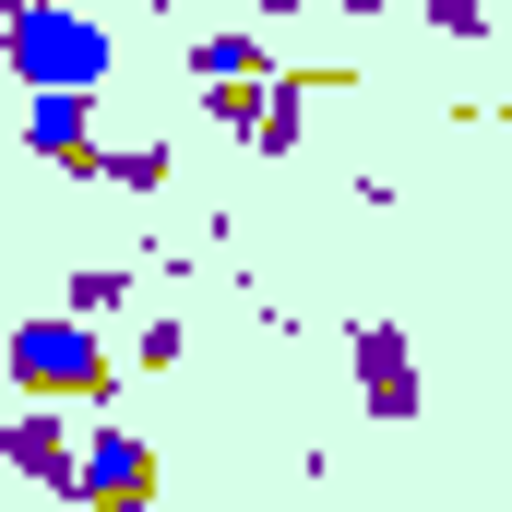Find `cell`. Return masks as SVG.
Masks as SVG:
<instances>
[{"label": "cell", "instance_id": "8fae6325", "mask_svg": "<svg viewBox=\"0 0 512 512\" xmlns=\"http://www.w3.org/2000/svg\"><path fill=\"white\" fill-rule=\"evenodd\" d=\"M131 358H143V370H179V358H191V322H167V310H155V322L131 334Z\"/></svg>", "mask_w": 512, "mask_h": 512}, {"label": "cell", "instance_id": "ba28073f", "mask_svg": "<svg viewBox=\"0 0 512 512\" xmlns=\"http://www.w3.org/2000/svg\"><path fill=\"white\" fill-rule=\"evenodd\" d=\"M286 48H274V24H227V36H191V84H251L274 72Z\"/></svg>", "mask_w": 512, "mask_h": 512}, {"label": "cell", "instance_id": "4fadbf2b", "mask_svg": "<svg viewBox=\"0 0 512 512\" xmlns=\"http://www.w3.org/2000/svg\"><path fill=\"white\" fill-rule=\"evenodd\" d=\"M239 12H251V24H298L310 0H239Z\"/></svg>", "mask_w": 512, "mask_h": 512}, {"label": "cell", "instance_id": "8992f818", "mask_svg": "<svg viewBox=\"0 0 512 512\" xmlns=\"http://www.w3.org/2000/svg\"><path fill=\"white\" fill-rule=\"evenodd\" d=\"M96 96H72V84H24V155H48V167H72V179H96Z\"/></svg>", "mask_w": 512, "mask_h": 512}, {"label": "cell", "instance_id": "9c48e42d", "mask_svg": "<svg viewBox=\"0 0 512 512\" xmlns=\"http://www.w3.org/2000/svg\"><path fill=\"white\" fill-rule=\"evenodd\" d=\"M60 310L120 322V310H131V262H72V274H60Z\"/></svg>", "mask_w": 512, "mask_h": 512}, {"label": "cell", "instance_id": "5b68a950", "mask_svg": "<svg viewBox=\"0 0 512 512\" xmlns=\"http://www.w3.org/2000/svg\"><path fill=\"white\" fill-rule=\"evenodd\" d=\"M346 370H358V405L382 417V429H405L429 393H417V346H405V322H358L346 334Z\"/></svg>", "mask_w": 512, "mask_h": 512}, {"label": "cell", "instance_id": "30bf717a", "mask_svg": "<svg viewBox=\"0 0 512 512\" xmlns=\"http://www.w3.org/2000/svg\"><path fill=\"white\" fill-rule=\"evenodd\" d=\"M96 179H108V191H167L179 155H167V143H96Z\"/></svg>", "mask_w": 512, "mask_h": 512}, {"label": "cell", "instance_id": "6da1fadb", "mask_svg": "<svg viewBox=\"0 0 512 512\" xmlns=\"http://www.w3.org/2000/svg\"><path fill=\"white\" fill-rule=\"evenodd\" d=\"M0 382L24 405H108L120 393V358L84 310H48V322H0Z\"/></svg>", "mask_w": 512, "mask_h": 512}, {"label": "cell", "instance_id": "277c9868", "mask_svg": "<svg viewBox=\"0 0 512 512\" xmlns=\"http://www.w3.org/2000/svg\"><path fill=\"white\" fill-rule=\"evenodd\" d=\"M72 501H155V441L120 417H84L72 441Z\"/></svg>", "mask_w": 512, "mask_h": 512}, {"label": "cell", "instance_id": "52a82bcc", "mask_svg": "<svg viewBox=\"0 0 512 512\" xmlns=\"http://www.w3.org/2000/svg\"><path fill=\"white\" fill-rule=\"evenodd\" d=\"M0 465L72 501V417H60V405H36V417H0Z\"/></svg>", "mask_w": 512, "mask_h": 512}, {"label": "cell", "instance_id": "7a4b0ae2", "mask_svg": "<svg viewBox=\"0 0 512 512\" xmlns=\"http://www.w3.org/2000/svg\"><path fill=\"white\" fill-rule=\"evenodd\" d=\"M0 60H12L24 84H72V96H96V84L120 72V36H108L96 12H72V0H0Z\"/></svg>", "mask_w": 512, "mask_h": 512}, {"label": "cell", "instance_id": "7c38bea8", "mask_svg": "<svg viewBox=\"0 0 512 512\" xmlns=\"http://www.w3.org/2000/svg\"><path fill=\"white\" fill-rule=\"evenodd\" d=\"M429 12V36H489V0H417Z\"/></svg>", "mask_w": 512, "mask_h": 512}, {"label": "cell", "instance_id": "3957f363", "mask_svg": "<svg viewBox=\"0 0 512 512\" xmlns=\"http://www.w3.org/2000/svg\"><path fill=\"white\" fill-rule=\"evenodd\" d=\"M310 96H322V72H251V84H203V120L215 131H239L251 155H298L310 143Z\"/></svg>", "mask_w": 512, "mask_h": 512}]
</instances>
